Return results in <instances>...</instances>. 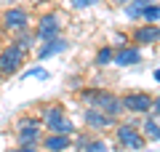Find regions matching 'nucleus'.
Instances as JSON below:
<instances>
[{
  "label": "nucleus",
  "instance_id": "obj_1",
  "mask_svg": "<svg viewBox=\"0 0 160 152\" xmlns=\"http://www.w3.org/2000/svg\"><path fill=\"white\" fill-rule=\"evenodd\" d=\"M80 99L83 101H88L91 107H96V109H102V112H107V115H112V118H118L120 112H123V99H118V96H112V94H107V91H99V88H88V91H80Z\"/></svg>",
  "mask_w": 160,
  "mask_h": 152
},
{
  "label": "nucleus",
  "instance_id": "obj_2",
  "mask_svg": "<svg viewBox=\"0 0 160 152\" xmlns=\"http://www.w3.org/2000/svg\"><path fill=\"white\" fill-rule=\"evenodd\" d=\"M24 59H27V48H22L19 43H8L6 48L0 51V72L6 75H16L22 69Z\"/></svg>",
  "mask_w": 160,
  "mask_h": 152
},
{
  "label": "nucleus",
  "instance_id": "obj_3",
  "mask_svg": "<svg viewBox=\"0 0 160 152\" xmlns=\"http://www.w3.org/2000/svg\"><path fill=\"white\" fill-rule=\"evenodd\" d=\"M43 123H46V128L51 131V134H72V123H69V118L64 115V109L59 107V104H51V107L43 109Z\"/></svg>",
  "mask_w": 160,
  "mask_h": 152
},
{
  "label": "nucleus",
  "instance_id": "obj_4",
  "mask_svg": "<svg viewBox=\"0 0 160 152\" xmlns=\"http://www.w3.org/2000/svg\"><path fill=\"white\" fill-rule=\"evenodd\" d=\"M43 134V120L40 118H22L16 123V136H19V144H35Z\"/></svg>",
  "mask_w": 160,
  "mask_h": 152
},
{
  "label": "nucleus",
  "instance_id": "obj_5",
  "mask_svg": "<svg viewBox=\"0 0 160 152\" xmlns=\"http://www.w3.org/2000/svg\"><path fill=\"white\" fill-rule=\"evenodd\" d=\"M3 29H11V32H22V29H27V24H29V13L24 11L22 6H13V8H8L6 13H3Z\"/></svg>",
  "mask_w": 160,
  "mask_h": 152
},
{
  "label": "nucleus",
  "instance_id": "obj_6",
  "mask_svg": "<svg viewBox=\"0 0 160 152\" xmlns=\"http://www.w3.org/2000/svg\"><path fill=\"white\" fill-rule=\"evenodd\" d=\"M59 32H62V22H59V16H53V13L40 16L35 35H38L43 43H48V40H56V38H59Z\"/></svg>",
  "mask_w": 160,
  "mask_h": 152
},
{
  "label": "nucleus",
  "instance_id": "obj_7",
  "mask_svg": "<svg viewBox=\"0 0 160 152\" xmlns=\"http://www.w3.org/2000/svg\"><path fill=\"white\" fill-rule=\"evenodd\" d=\"M118 139L123 147H128V149H142L144 147V136L139 134L133 125H120L118 128Z\"/></svg>",
  "mask_w": 160,
  "mask_h": 152
},
{
  "label": "nucleus",
  "instance_id": "obj_8",
  "mask_svg": "<svg viewBox=\"0 0 160 152\" xmlns=\"http://www.w3.org/2000/svg\"><path fill=\"white\" fill-rule=\"evenodd\" d=\"M155 104V99H149V94H128L123 99V107L131 112H149V107Z\"/></svg>",
  "mask_w": 160,
  "mask_h": 152
},
{
  "label": "nucleus",
  "instance_id": "obj_9",
  "mask_svg": "<svg viewBox=\"0 0 160 152\" xmlns=\"http://www.w3.org/2000/svg\"><path fill=\"white\" fill-rule=\"evenodd\" d=\"M83 118H86V125H91V128H107V125H112V120H115L112 115L102 112V109H96V107L86 109Z\"/></svg>",
  "mask_w": 160,
  "mask_h": 152
},
{
  "label": "nucleus",
  "instance_id": "obj_10",
  "mask_svg": "<svg viewBox=\"0 0 160 152\" xmlns=\"http://www.w3.org/2000/svg\"><path fill=\"white\" fill-rule=\"evenodd\" d=\"M118 67H131V64H139L142 62V53H139L136 48H120L118 53H115V59H112Z\"/></svg>",
  "mask_w": 160,
  "mask_h": 152
},
{
  "label": "nucleus",
  "instance_id": "obj_11",
  "mask_svg": "<svg viewBox=\"0 0 160 152\" xmlns=\"http://www.w3.org/2000/svg\"><path fill=\"white\" fill-rule=\"evenodd\" d=\"M43 147L48 152H64V149H69V136L67 134H51V136H46Z\"/></svg>",
  "mask_w": 160,
  "mask_h": 152
},
{
  "label": "nucleus",
  "instance_id": "obj_12",
  "mask_svg": "<svg viewBox=\"0 0 160 152\" xmlns=\"http://www.w3.org/2000/svg\"><path fill=\"white\" fill-rule=\"evenodd\" d=\"M133 40H136V43H158L160 40V27L147 24V27H142V29L133 32Z\"/></svg>",
  "mask_w": 160,
  "mask_h": 152
},
{
  "label": "nucleus",
  "instance_id": "obj_13",
  "mask_svg": "<svg viewBox=\"0 0 160 152\" xmlns=\"http://www.w3.org/2000/svg\"><path fill=\"white\" fill-rule=\"evenodd\" d=\"M62 51H67V40L56 38V40L43 43V48L38 51V56H40V59H48V56H53V53H62Z\"/></svg>",
  "mask_w": 160,
  "mask_h": 152
},
{
  "label": "nucleus",
  "instance_id": "obj_14",
  "mask_svg": "<svg viewBox=\"0 0 160 152\" xmlns=\"http://www.w3.org/2000/svg\"><path fill=\"white\" fill-rule=\"evenodd\" d=\"M149 6H152V0H131V6L126 8V13H128L131 19H136V16H142Z\"/></svg>",
  "mask_w": 160,
  "mask_h": 152
},
{
  "label": "nucleus",
  "instance_id": "obj_15",
  "mask_svg": "<svg viewBox=\"0 0 160 152\" xmlns=\"http://www.w3.org/2000/svg\"><path fill=\"white\" fill-rule=\"evenodd\" d=\"M112 59H115V53H112V48H109V45L99 48V53H96V64H99V67H107Z\"/></svg>",
  "mask_w": 160,
  "mask_h": 152
},
{
  "label": "nucleus",
  "instance_id": "obj_16",
  "mask_svg": "<svg viewBox=\"0 0 160 152\" xmlns=\"http://www.w3.org/2000/svg\"><path fill=\"white\" fill-rule=\"evenodd\" d=\"M142 128H144V136H147V139H152V141H158V139H160V125L155 123V120H147Z\"/></svg>",
  "mask_w": 160,
  "mask_h": 152
},
{
  "label": "nucleus",
  "instance_id": "obj_17",
  "mask_svg": "<svg viewBox=\"0 0 160 152\" xmlns=\"http://www.w3.org/2000/svg\"><path fill=\"white\" fill-rule=\"evenodd\" d=\"M35 38H38V35H32V32H27V29H22V32H19V38L13 40V43H19V45H22V48H29Z\"/></svg>",
  "mask_w": 160,
  "mask_h": 152
},
{
  "label": "nucleus",
  "instance_id": "obj_18",
  "mask_svg": "<svg viewBox=\"0 0 160 152\" xmlns=\"http://www.w3.org/2000/svg\"><path fill=\"white\" fill-rule=\"evenodd\" d=\"M83 152H109V147L104 141H91V144L83 147Z\"/></svg>",
  "mask_w": 160,
  "mask_h": 152
},
{
  "label": "nucleus",
  "instance_id": "obj_19",
  "mask_svg": "<svg viewBox=\"0 0 160 152\" xmlns=\"http://www.w3.org/2000/svg\"><path fill=\"white\" fill-rule=\"evenodd\" d=\"M142 16L147 19V22H158V19H160V8H158V6H149L147 11L142 13Z\"/></svg>",
  "mask_w": 160,
  "mask_h": 152
},
{
  "label": "nucleus",
  "instance_id": "obj_20",
  "mask_svg": "<svg viewBox=\"0 0 160 152\" xmlns=\"http://www.w3.org/2000/svg\"><path fill=\"white\" fill-rule=\"evenodd\" d=\"M24 78H40V80H46L48 72H46V69H29V72H24Z\"/></svg>",
  "mask_w": 160,
  "mask_h": 152
},
{
  "label": "nucleus",
  "instance_id": "obj_21",
  "mask_svg": "<svg viewBox=\"0 0 160 152\" xmlns=\"http://www.w3.org/2000/svg\"><path fill=\"white\" fill-rule=\"evenodd\" d=\"M93 3H99V0H75V6L83 8V6H93Z\"/></svg>",
  "mask_w": 160,
  "mask_h": 152
},
{
  "label": "nucleus",
  "instance_id": "obj_22",
  "mask_svg": "<svg viewBox=\"0 0 160 152\" xmlns=\"http://www.w3.org/2000/svg\"><path fill=\"white\" fill-rule=\"evenodd\" d=\"M152 109H155V112H160V99H155V104H152Z\"/></svg>",
  "mask_w": 160,
  "mask_h": 152
},
{
  "label": "nucleus",
  "instance_id": "obj_23",
  "mask_svg": "<svg viewBox=\"0 0 160 152\" xmlns=\"http://www.w3.org/2000/svg\"><path fill=\"white\" fill-rule=\"evenodd\" d=\"M155 80H158V83H160V69H158V72H155Z\"/></svg>",
  "mask_w": 160,
  "mask_h": 152
},
{
  "label": "nucleus",
  "instance_id": "obj_24",
  "mask_svg": "<svg viewBox=\"0 0 160 152\" xmlns=\"http://www.w3.org/2000/svg\"><path fill=\"white\" fill-rule=\"evenodd\" d=\"M3 78H6V75H3V72H0V85H3Z\"/></svg>",
  "mask_w": 160,
  "mask_h": 152
},
{
  "label": "nucleus",
  "instance_id": "obj_25",
  "mask_svg": "<svg viewBox=\"0 0 160 152\" xmlns=\"http://www.w3.org/2000/svg\"><path fill=\"white\" fill-rule=\"evenodd\" d=\"M0 35H3V24H0Z\"/></svg>",
  "mask_w": 160,
  "mask_h": 152
},
{
  "label": "nucleus",
  "instance_id": "obj_26",
  "mask_svg": "<svg viewBox=\"0 0 160 152\" xmlns=\"http://www.w3.org/2000/svg\"><path fill=\"white\" fill-rule=\"evenodd\" d=\"M8 152H19V149H8Z\"/></svg>",
  "mask_w": 160,
  "mask_h": 152
}]
</instances>
